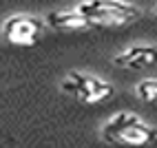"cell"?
Instances as JSON below:
<instances>
[{"instance_id":"obj_1","label":"cell","mask_w":157,"mask_h":148,"mask_svg":"<svg viewBox=\"0 0 157 148\" xmlns=\"http://www.w3.org/2000/svg\"><path fill=\"white\" fill-rule=\"evenodd\" d=\"M93 27H126L142 18V11L124 0H80L75 7Z\"/></svg>"},{"instance_id":"obj_2","label":"cell","mask_w":157,"mask_h":148,"mask_svg":"<svg viewBox=\"0 0 157 148\" xmlns=\"http://www.w3.org/2000/svg\"><path fill=\"white\" fill-rule=\"evenodd\" d=\"M44 31V20L36 16L18 13L2 22V40L13 47H33Z\"/></svg>"},{"instance_id":"obj_3","label":"cell","mask_w":157,"mask_h":148,"mask_svg":"<svg viewBox=\"0 0 157 148\" xmlns=\"http://www.w3.org/2000/svg\"><path fill=\"white\" fill-rule=\"evenodd\" d=\"M115 64L120 69H133V71H140V69H148L157 64V47L153 44H131L126 51H122L120 55H115Z\"/></svg>"},{"instance_id":"obj_4","label":"cell","mask_w":157,"mask_h":148,"mask_svg":"<svg viewBox=\"0 0 157 148\" xmlns=\"http://www.w3.org/2000/svg\"><path fill=\"white\" fill-rule=\"evenodd\" d=\"M113 93H115L113 84H109L106 80H100L95 75H84L82 73L73 97H78L84 104H98V102H104V100H111Z\"/></svg>"},{"instance_id":"obj_5","label":"cell","mask_w":157,"mask_h":148,"mask_svg":"<svg viewBox=\"0 0 157 148\" xmlns=\"http://www.w3.org/2000/svg\"><path fill=\"white\" fill-rule=\"evenodd\" d=\"M111 142L113 144H126V146H157V128L137 120L131 126H126L122 133H117Z\"/></svg>"},{"instance_id":"obj_6","label":"cell","mask_w":157,"mask_h":148,"mask_svg":"<svg viewBox=\"0 0 157 148\" xmlns=\"http://www.w3.org/2000/svg\"><path fill=\"white\" fill-rule=\"evenodd\" d=\"M47 25L53 27L58 31H84V29H91L93 25L82 16L80 11L71 9V11H56L47 18Z\"/></svg>"},{"instance_id":"obj_7","label":"cell","mask_w":157,"mask_h":148,"mask_svg":"<svg viewBox=\"0 0 157 148\" xmlns=\"http://www.w3.org/2000/svg\"><path fill=\"white\" fill-rule=\"evenodd\" d=\"M140 117L137 115H133V113H115L113 117L106 122V126H104V137L111 142L117 133H122L126 126H131L133 122H137Z\"/></svg>"},{"instance_id":"obj_8","label":"cell","mask_w":157,"mask_h":148,"mask_svg":"<svg viewBox=\"0 0 157 148\" xmlns=\"http://www.w3.org/2000/svg\"><path fill=\"white\" fill-rule=\"evenodd\" d=\"M137 95H140V100L146 102V104H153L157 102V80L155 78H148V80H142L137 84Z\"/></svg>"},{"instance_id":"obj_9","label":"cell","mask_w":157,"mask_h":148,"mask_svg":"<svg viewBox=\"0 0 157 148\" xmlns=\"http://www.w3.org/2000/svg\"><path fill=\"white\" fill-rule=\"evenodd\" d=\"M155 16H157V5H155Z\"/></svg>"}]
</instances>
